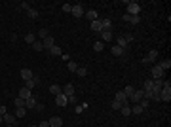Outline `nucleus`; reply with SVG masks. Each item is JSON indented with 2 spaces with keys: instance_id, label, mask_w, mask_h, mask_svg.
<instances>
[{
  "instance_id": "obj_50",
  "label": "nucleus",
  "mask_w": 171,
  "mask_h": 127,
  "mask_svg": "<svg viewBox=\"0 0 171 127\" xmlns=\"http://www.w3.org/2000/svg\"><path fill=\"white\" fill-rule=\"evenodd\" d=\"M0 127H2V125H0Z\"/></svg>"
},
{
  "instance_id": "obj_30",
  "label": "nucleus",
  "mask_w": 171,
  "mask_h": 127,
  "mask_svg": "<svg viewBox=\"0 0 171 127\" xmlns=\"http://www.w3.org/2000/svg\"><path fill=\"white\" fill-rule=\"evenodd\" d=\"M154 89V82L152 80H148V82H144V87H143V91H152Z\"/></svg>"
},
{
  "instance_id": "obj_19",
  "label": "nucleus",
  "mask_w": 171,
  "mask_h": 127,
  "mask_svg": "<svg viewBox=\"0 0 171 127\" xmlns=\"http://www.w3.org/2000/svg\"><path fill=\"white\" fill-rule=\"evenodd\" d=\"M61 125H63V120H61V118H57V116L50 120V127H61Z\"/></svg>"
},
{
  "instance_id": "obj_23",
  "label": "nucleus",
  "mask_w": 171,
  "mask_h": 127,
  "mask_svg": "<svg viewBox=\"0 0 171 127\" xmlns=\"http://www.w3.org/2000/svg\"><path fill=\"white\" fill-rule=\"evenodd\" d=\"M84 15L88 19H90V21H95V19H97V12H95V10H90V12H84Z\"/></svg>"
},
{
  "instance_id": "obj_7",
  "label": "nucleus",
  "mask_w": 171,
  "mask_h": 127,
  "mask_svg": "<svg viewBox=\"0 0 171 127\" xmlns=\"http://www.w3.org/2000/svg\"><path fill=\"white\" fill-rule=\"evenodd\" d=\"M156 59H158V51L152 50V51H148V53H146V57H143V63H154Z\"/></svg>"
},
{
  "instance_id": "obj_8",
  "label": "nucleus",
  "mask_w": 171,
  "mask_h": 127,
  "mask_svg": "<svg viewBox=\"0 0 171 127\" xmlns=\"http://www.w3.org/2000/svg\"><path fill=\"white\" fill-rule=\"evenodd\" d=\"M21 78L23 80H25V82H29V80H32V78H34V74H32V70L31 68H21Z\"/></svg>"
},
{
  "instance_id": "obj_47",
  "label": "nucleus",
  "mask_w": 171,
  "mask_h": 127,
  "mask_svg": "<svg viewBox=\"0 0 171 127\" xmlns=\"http://www.w3.org/2000/svg\"><path fill=\"white\" fill-rule=\"evenodd\" d=\"M38 127H50V122H42V123H40Z\"/></svg>"
},
{
  "instance_id": "obj_44",
  "label": "nucleus",
  "mask_w": 171,
  "mask_h": 127,
  "mask_svg": "<svg viewBox=\"0 0 171 127\" xmlns=\"http://www.w3.org/2000/svg\"><path fill=\"white\" fill-rule=\"evenodd\" d=\"M124 38H126V42H127V44H129V42H133V36H131V34H126Z\"/></svg>"
},
{
  "instance_id": "obj_37",
  "label": "nucleus",
  "mask_w": 171,
  "mask_h": 127,
  "mask_svg": "<svg viewBox=\"0 0 171 127\" xmlns=\"http://www.w3.org/2000/svg\"><path fill=\"white\" fill-rule=\"evenodd\" d=\"M61 10H63L65 14H70V12H72V4H63V6H61Z\"/></svg>"
},
{
  "instance_id": "obj_5",
  "label": "nucleus",
  "mask_w": 171,
  "mask_h": 127,
  "mask_svg": "<svg viewBox=\"0 0 171 127\" xmlns=\"http://www.w3.org/2000/svg\"><path fill=\"white\" fill-rule=\"evenodd\" d=\"M72 15H74V17H82V15H84V4H76V6H72V12H70Z\"/></svg>"
},
{
  "instance_id": "obj_12",
  "label": "nucleus",
  "mask_w": 171,
  "mask_h": 127,
  "mask_svg": "<svg viewBox=\"0 0 171 127\" xmlns=\"http://www.w3.org/2000/svg\"><path fill=\"white\" fill-rule=\"evenodd\" d=\"M124 21H127V23H131V25H139V21H141V17L139 15H124Z\"/></svg>"
},
{
  "instance_id": "obj_40",
  "label": "nucleus",
  "mask_w": 171,
  "mask_h": 127,
  "mask_svg": "<svg viewBox=\"0 0 171 127\" xmlns=\"http://www.w3.org/2000/svg\"><path fill=\"white\" fill-rule=\"evenodd\" d=\"M38 36L42 38V40H44L46 36H50V34H48V31H46V29H40V32H38Z\"/></svg>"
},
{
  "instance_id": "obj_35",
  "label": "nucleus",
  "mask_w": 171,
  "mask_h": 127,
  "mask_svg": "<svg viewBox=\"0 0 171 127\" xmlns=\"http://www.w3.org/2000/svg\"><path fill=\"white\" fill-rule=\"evenodd\" d=\"M50 53L51 55H61V48H59V46H53V48L50 50Z\"/></svg>"
},
{
  "instance_id": "obj_48",
  "label": "nucleus",
  "mask_w": 171,
  "mask_h": 127,
  "mask_svg": "<svg viewBox=\"0 0 171 127\" xmlns=\"http://www.w3.org/2000/svg\"><path fill=\"white\" fill-rule=\"evenodd\" d=\"M2 122H4V118H2V116H0V125H2Z\"/></svg>"
},
{
  "instance_id": "obj_20",
  "label": "nucleus",
  "mask_w": 171,
  "mask_h": 127,
  "mask_svg": "<svg viewBox=\"0 0 171 127\" xmlns=\"http://www.w3.org/2000/svg\"><path fill=\"white\" fill-rule=\"evenodd\" d=\"M116 46H118V48H122V50L126 51V50H127V42H126V38H124V36H120V38L116 40Z\"/></svg>"
},
{
  "instance_id": "obj_13",
  "label": "nucleus",
  "mask_w": 171,
  "mask_h": 127,
  "mask_svg": "<svg viewBox=\"0 0 171 127\" xmlns=\"http://www.w3.org/2000/svg\"><path fill=\"white\" fill-rule=\"evenodd\" d=\"M17 97H21V99H31V89H27V87H21V89H19V93H17Z\"/></svg>"
},
{
  "instance_id": "obj_15",
  "label": "nucleus",
  "mask_w": 171,
  "mask_h": 127,
  "mask_svg": "<svg viewBox=\"0 0 171 127\" xmlns=\"http://www.w3.org/2000/svg\"><path fill=\"white\" fill-rule=\"evenodd\" d=\"M63 95H67V97L74 95V86H72V84H67V86H63Z\"/></svg>"
},
{
  "instance_id": "obj_27",
  "label": "nucleus",
  "mask_w": 171,
  "mask_h": 127,
  "mask_svg": "<svg viewBox=\"0 0 171 127\" xmlns=\"http://www.w3.org/2000/svg\"><path fill=\"white\" fill-rule=\"evenodd\" d=\"M14 105H15V108H21V106H25V99L15 97V99H14Z\"/></svg>"
},
{
  "instance_id": "obj_18",
  "label": "nucleus",
  "mask_w": 171,
  "mask_h": 127,
  "mask_svg": "<svg viewBox=\"0 0 171 127\" xmlns=\"http://www.w3.org/2000/svg\"><path fill=\"white\" fill-rule=\"evenodd\" d=\"M34 106H36V99H34V97H31V99L25 101V108H27V110H32Z\"/></svg>"
},
{
  "instance_id": "obj_32",
  "label": "nucleus",
  "mask_w": 171,
  "mask_h": 127,
  "mask_svg": "<svg viewBox=\"0 0 171 127\" xmlns=\"http://www.w3.org/2000/svg\"><path fill=\"white\" fill-rule=\"evenodd\" d=\"M32 50H34V51H42V50H44V46H42V42H40V40H36L34 44H32Z\"/></svg>"
},
{
  "instance_id": "obj_21",
  "label": "nucleus",
  "mask_w": 171,
  "mask_h": 127,
  "mask_svg": "<svg viewBox=\"0 0 171 127\" xmlns=\"http://www.w3.org/2000/svg\"><path fill=\"white\" fill-rule=\"evenodd\" d=\"M110 53H112V55H114V57H122V55L126 53V51L122 50V48H118V46H114L112 50H110Z\"/></svg>"
},
{
  "instance_id": "obj_41",
  "label": "nucleus",
  "mask_w": 171,
  "mask_h": 127,
  "mask_svg": "<svg viewBox=\"0 0 171 127\" xmlns=\"http://www.w3.org/2000/svg\"><path fill=\"white\" fill-rule=\"evenodd\" d=\"M67 103H68V105H76V97H74V95L67 97Z\"/></svg>"
},
{
  "instance_id": "obj_36",
  "label": "nucleus",
  "mask_w": 171,
  "mask_h": 127,
  "mask_svg": "<svg viewBox=\"0 0 171 127\" xmlns=\"http://www.w3.org/2000/svg\"><path fill=\"white\" fill-rule=\"evenodd\" d=\"M76 74H78V76H80V78H84V76H86V74H88V70H86V68H84V67H78V70H76Z\"/></svg>"
},
{
  "instance_id": "obj_43",
  "label": "nucleus",
  "mask_w": 171,
  "mask_h": 127,
  "mask_svg": "<svg viewBox=\"0 0 171 127\" xmlns=\"http://www.w3.org/2000/svg\"><path fill=\"white\" fill-rule=\"evenodd\" d=\"M34 110H38V112H42V110H44V105H40V103H36Z\"/></svg>"
},
{
  "instance_id": "obj_16",
  "label": "nucleus",
  "mask_w": 171,
  "mask_h": 127,
  "mask_svg": "<svg viewBox=\"0 0 171 127\" xmlns=\"http://www.w3.org/2000/svg\"><path fill=\"white\" fill-rule=\"evenodd\" d=\"M2 118H4L6 125H15V116H12V114H4Z\"/></svg>"
},
{
  "instance_id": "obj_6",
  "label": "nucleus",
  "mask_w": 171,
  "mask_h": 127,
  "mask_svg": "<svg viewBox=\"0 0 171 127\" xmlns=\"http://www.w3.org/2000/svg\"><path fill=\"white\" fill-rule=\"evenodd\" d=\"M143 97H144L143 89H135V93H133V95L129 97V101H131V103H133V105H137V103H139V101L143 99Z\"/></svg>"
},
{
  "instance_id": "obj_34",
  "label": "nucleus",
  "mask_w": 171,
  "mask_h": 127,
  "mask_svg": "<svg viewBox=\"0 0 171 127\" xmlns=\"http://www.w3.org/2000/svg\"><path fill=\"white\" fill-rule=\"evenodd\" d=\"M27 15H29L31 19H38V12H36V10H32V8L27 12Z\"/></svg>"
},
{
  "instance_id": "obj_17",
  "label": "nucleus",
  "mask_w": 171,
  "mask_h": 127,
  "mask_svg": "<svg viewBox=\"0 0 171 127\" xmlns=\"http://www.w3.org/2000/svg\"><path fill=\"white\" fill-rule=\"evenodd\" d=\"M50 93H51V95H55V97H57L59 93H63V87H61V86H57V84H53V86L50 87Z\"/></svg>"
},
{
  "instance_id": "obj_10",
  "label": "nucleus",
  "mask_w": 171,
  "mask_h": 127,
  "mask_svg": "<svg viewBox=\"0 0 171 127\" xmlns=\"http://www.w3.org/2000/svg\"><path fill=\"white\" fill-rule=\"evenodd\" d=\"M55 105H57V106H67L68 105V103H67V95L59 93V95L55 97Z\"/></svg>"
},
{
  "instance_id": "obj_46",
  "label": "nucleus",
  "mask_w": 171,
  "mask_h": 127,
  "mask_svg": "<svg viewBox=\"0 0 171 127\" xmlns=\"http://www.w3.org/2000/svg\"><path fill=\"white\" fill-rule=\"evenodd\" d=\"M4 114H6V106L2 105V106H0V116H4Z\"/></svg>"
},
{
  "instance_id": "obj_45",
  "label": "nucleus",
  "mask_w": 171,
  "mask_h": 127,
  "mask_svg": "<svg viewBox=\"0 0 171 127\" xmlns=\"http://www.w3.org/2000/svg\"><path fill=\"white\" fill-rule=\"evenodd\" d=\"M84 108H86V105H80V106H76V114H80Z\"/></svg>"
},
{
  "instance_id": "obj_29",
  "label": "nucleus",
  "mask_w": 171,
  "mask_h": 127,
  "mask_svg": "<svg viewBox=\"0 0 171 127\" xmlns=\"http://www.w3.org/2000/svg\"><path fill=\"white\" fill-rule=\"evenodd\" d=\"M105 50V44H103V42H95V44H93V51H103Z\"/></svg>"
},
{
  "instance_id": "obj_28",
  "label": "nucleus",
  "mask_w": 171,
  "mask_h": 127,
  "mask_svg": "<svg viewBox=\"0 0 171 127\" xmlns=\"http://www.w3.org/2000/svg\"><path fill=\"white\" fill-rule=\"evenodd\" d=\"M67 68L70 70V72H76V70H78V65L74 63V61H68V63H67Z\"/></svg>"
},
{
  "instance_id": "obj_38",
  "label": "nucleus",
  "mask_w": 171,
  "mask_h": 127,
  "mask_svg": "<svg viewBox=\"0 0 171 127\" xmlns=\"http://www.w3.org/2000/svg\"><path fill=\"white\" fill-rule=\"evenodd\" d=\"M141 112H144V110L141 108L139 105H133V108H131V114H141Z\"/></svg>"
},
{
  "instance_id": "obj_24",
  "label": "nucleus",
  "mask_w": 171,
  "mask_h": 127,
  "mask_svg": "<svg viewBox=\"0 0 171 127\" xmlns=\"http://www.w3.org/2000/svg\"><path fill=\"white\" fill-rule=\"evenodd\" d=\"M158 67H160L163 72H166V70H169V68H171V61H169V59H166V61H162V63L158 65Z\"/></svg>"
},
{
  "instance_id": "obj_3",
  "label": "nucleus",
  "mask_w": 171,
  "mask_h": 127,
  "mask_svg": "<svg viewBox=\"0 0 171 127\" xmlns=\"http://www.w3.org/2000/svg\"><path fill=\"white\" fill-rule=\"evenodd\" d=\"M141 12V6L137 4V2H129V6H127V15H139Z\"/></svg>"
},
{
  "instance_id": "obj_11",
  "label": "nucleus",
  "mask_w": 171,
  "mask_h": 127,
  "mask_svg": "<svg viewBox=\"0 0 171 127\" xmlns=\"http://www.w3.org/2000/svg\"><path fill=\"white\" fill-rule=\"evenodd\" d=\"M114 101H118V103H120L122 106H124V105H127V97L124 95V91H118L116 95H114Z\"/></svg>"
},
{
  "instance_id": "obj_25",
  "label": "nucleus",
  "mask_w": 171,
  "mask_h": 127,
  "mask_svg": "<svg viewBox=\"0 0 171 127\" xmlns=\"http://www.w3.org/2000/svg\"><path fill=\"white\" fill-rule=\"evenodd\" d=\"M25 114H27V108H25V106L15 108V118H25Z\"/></svg>"
},
{
  "instance_id": "obj_33",
  "label": "nucleus",
  "mask_w": 171,
  "mask_h": 127,
  "mask_svg": "<svg viewBox=\"0 0 171 127\" xmlns=\"http://www.w3.org/2000/svg\"><path fill=\"white\" fill-rule=\"evenodd\" d=\"M120 110H122V116H129L131 114V106H127V105H124Z\"/></svg>"
},
{
  "instance_id": "obj_26",
  "label": "nucleus",
  "mask_w": 171,
  "mask_h": 127,
  "mask_svg": "<svg viewBox=\"0 0 171 127\" xmlns=\"http://www.w3.org/2000/svg\"><path fill=\"white\" fill-rule=\"evenodd\" d=\"M133 93H135V87H133V86H127L126 89H124V95H126L127 99H129V97L133 95Z\"/></svg>"
},
{
  "instance_id": "obj_2",
  "label": "nucleus",
  "mask_w": 171,
  "mask_h": 127,
  "mask_svg": "<svg viewBox=\"0 0 171 127\" xmlns=\"http://www.w3.org/2000/svg\"><path fill=\"white\" fill-rule=\"evenodd\" d=\"M150 72H152V78L154 80H163V70L158 65H154L152 68H150Z\"/></svg>"
},
{
  "instance_id": "obj_31",
  "label": "nucleus",
  "mask_w": 171,
  "mask_h": 127,
  "mask_svg": "<svg viewBox=\"0 0 171 127\" xmlns=\"http://www.w3.org/2000/svg\"><path fill=\"white\" fill-rule=\"evenodd\" d=\"M25 42H27L29 46H32L36 42V36H34V34H27V36H25Z\"/></svg>"
},
{
  "instance_id": "obj_39",
  "label": "nucleus",
  "mask_w": 171,
  "mask_h": 127,
  "mask_svg": "<svg viewBox=\"0 0 171 127\" xmlns=\"http://www.w3.org/2000/svg\"><path fill=\"white\" fill-rule=\"evenodd\" d=\"M17 10H25V12H29V10H31V6H29L27 2H21V4L17 6Z\"/></svg>"
},
{
  "instance_id": "obj_1",
  "label": "nucleus",
  "mask_w": 171,
  "mask_h": 127,
  "mask_svg": "<svg viewBox=\"0 0 171 127\" xmlns=\"http://www.w3.org/2000/svg\"><path fill=\"white\" fill-rule=\"evenodd\" d=\"M160 101H166V103L171 101V84L169 82H163V87L160 91Z\"/></svg>"
},
{
  "instance_id": "obj_4",
  "label": "nucleus",
  "mask_w": 171,
  "mask_h": 127,
  "mask_svg": "<svg viewBox=\"0 0 171 127\" xmlns=\"http://www.w3.org/2000/svg\"><path fill=\"white\" fill-rule=\"evenodd\" d=\"M42 46H44V50H46V51H50L51 48L55 46V40H53V36H46L44 40H42Z\"/></svg>"
},
{
  "instance_id": "obj_49",
  "label": "nucleus",
  "mask_w": 171,
  "mask_h": 127,
  "mask_svg": "<svg viewBox=\"0 0 171 127\" xmlns=\"http://www.w3.org/2000/svg\"><path fill=\"white\" fill-rule=\"evenodd\" d=\"M31 127H38V125H31Z\"/></svg>"
},
{
  "instance_id": "obj_42",
  "label": "nucleus",
  "mask_w": 171,
  "mask_h": 127,
  "mask_svg": "<svg viewBox=\"0 0 171 127\" xmlns=\"http://www.w3.org/2000/svg\"><path fill=\"white\" fill-rule=\"evenodd\" d=\"M112 108H114V110H120V108H122V105L118 103V101H112Z\"/></svg>"
},
{
  "instance_id": "obj_14",
  "label": "nucleus",
  "mask_w": 171,
  "mask_h": 127,
  "mask_svg": "<svg viewBox=\"0 0 171 127\" xmlns=\"http://www.w3.org/2000/svg\"><path fill=\"white\" fill-rule=\"evenodd\" d=\"M112 31H103V32H101V42H103V44H105V42H110V40H112Z\"/></svg>"
},
{
  "instance_id": "obj_9",
  "label": "nucleus",
  "mask_w": 171,
  "mask_h": 127,
  "mask_svg": "<svg viewBox=\"0 0 171 127\" xmlns=\"http://www.w3.org/2000/svg\"><path fill=\"white\" fill-rule=\"evenodd\" d=\"M91 31L97 32V34H101V32H103V25H101V19H95V21H91Z\"/></svg>"
},
{
  "instance_id": "obj_22",
  "label": "nucleus",
  "mask_w": 171,
  "mask_h": 127,
  "mask_svg": "<svg viewBox=\"0 0 171 127\" xmlns=\"http://www.w3.org/2000/svg\"><path fill=\"white\" fill-rule=\"evenodd\" d=\"M101 25H103V31H110L112 29V21L110 19H101Z\"/></svg>"
}]
</instances>
